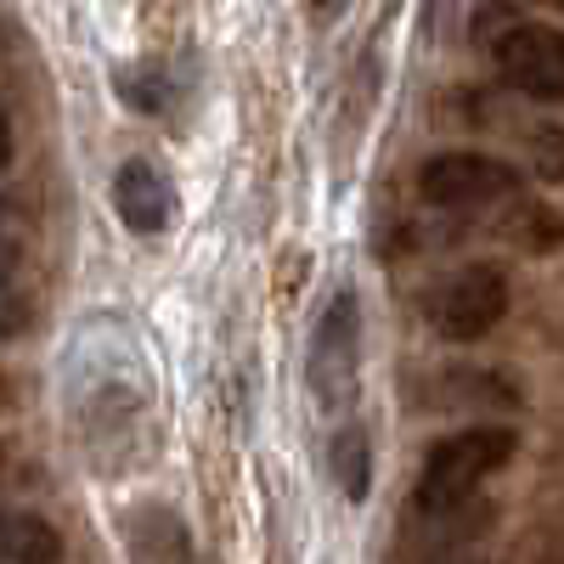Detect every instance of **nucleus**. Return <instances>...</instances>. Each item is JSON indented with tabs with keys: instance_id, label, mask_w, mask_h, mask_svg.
Listing matches in <instances>:
<instances>
[{
	"instance_id": "obj_12",
	"label": "nucleus",
	"mask_w": 564,
	"mask_h": 564,
	"mask_svg": "<svg viewBox=\"0 0 564 564\" xmlns=\"http://www.w3.org/2000/svg\"><path fill=\"white\" fill-rule=\"evenodd\" d=\"M553 7H558V12H564V0H553Z\"/></svg>"
},
{
	"instance_id": "obj_7",
	"label": "nucleus",
	"mask_w": 564,
	"mask_h": 564,
	"mask_svg": "<svg viewBox=\"0 0 564 564\" xmlns=\"http://www.w3.org/2000/svg\"><path fill=\"white\" fill-rule=\"evenodd\" d=\"M0 564H63V536L34 513L0 508Z\"/></svg>"
},
{
	"instance_id": "obj_3",
	"label": "nucleus",
	"mask_w": 564,
	"mask_h": 564,
	"mask_svg": "<svg viewBox=\"0 0 564 564\" xmlns=\"http://www.w3.org/2000/svg\"><path fill=\"white\" fill-rule=\"evenodd\" d=\"M513 193H520V170L475 148H452V153H435L417 164V198L441 215H475Z\"/></svg>"
},
{
	"instance_id": "obj_11",
	"label": "nucleus",
	"mask_w": 564,
	"mask_h": 564,
	"mask_svg": "<svg viewBox=\"0 0 564 564\" xmlns=\"http://www.w3.org/2000/svg\"><path fill=\"white\" fill-rule=\"evenodd\" d=\"M7 164H12V119L0 113V170H7Z\"/></svg>"
},
{
	"instance_id": "obj_4",
	"label": "nucleus",
	"mask_w": 564,
	"mask_h": 564,
	"mask_svg": "<svg viewBox=\"0 0 564 564\" xmlns=\"http://www.w3.org/2000/svg\"><path fill=\"white\" fill-rule=\"evenodd\" d=\"M356 372H361V305H356L350 289H339L311 327L305 379H311V395L322 406H350Z\"/></svg>"
},
{
	"instance_id": "obj_8",
	"label": "nucleus",
	"mask_w": 564,
	"mask_h": 564,
	"mask_svg": "<svg viewBox=\"0 0 564 564\" xmlns=\"http://www.w3.org/2000/svg\"><path fill=\"white\" fill-rule=\"evenodd\" d=\"M327 475H334V486L350 502H367V486H372V441H367L361 423L334 430V441H327Z\"/></svg>"
},
{
	"instance_id": "obj_10",
	"label": "nucleus",
	"mask_w": 564,
	"mask_h": 564,
	"mask_svg": "<svg viewBox=\"0 0 564 564\" xmlns=\"http://www.w3.org/2000/svg\"><path fill=\"white\" fill-rule=\"evenodd\" d=\"M12 265H18V249H12V209H7V198H0V305H18V300L7 294Z\"/></svg>"
},
{
	"instance_id": "obj_5",
	"label": "nucleus",
	"mask_w": 564,
	"mask_h": 564,
	"mask_svg": "<svg viewBox=\"0 0 564 564\" xmlns=\"http://www.w3.org/2000/svg\"><path fill=\"white\" fill-rule=\"evenodd\" d=\"M491 63H497V74L513 90H520V97L547 102V108H564V29L513 23V29L497 34Z\"/></svg>"
},
{
	"instance_id": "obj_2",
	"label": "nucleus",
	"mask_w": 564,
	"mask_h": 564,
	"mask_svg": "<svg viewBox=\"0 0 564 564\" xmlns=\"http://www.w3.org/2000/svg\"><path fill=\"white\" fill-rule=\"evenodd\" d=\"M423 316H430V327L446 345H475L508 316V276L491 260L457 265L423 294Z\"/></svg>"
},
{
	"instance_id": "obj_13",
	"label": "nucleus",
	"mask_w": 564,
	"mask_h": 564,
	"mask_svg": "<svg viewBox=\"0 0 564 564\" xmlns=\"http://www.w3.org/2000/svg\"><path fill=\"white\" fill-rule=\"evenodd\" d=\"M0 463H7V452H0Z\"/></svg>"
},
{
	"instance_id": "obj_6",
	"label": "nucleus",
	"mask_w": 564,
	"mask_h": 564,
	"mask_svg": "<svg viewBox=\"0 0 564 564\" xmlns=\"http://www.w3.org/2000/svg\"><path fill=\"white\" fill-rule=\"evenodd\" d=\"M113 209H119V220H124L130 231H141V238H159V231H170V220H175V186H170V175H164L159 164L130 159V164H119V175H113Z\"/></svg>"
},
{
	"instance_id": "obj_1",
	"label": "nucleus",
	"mask_w": 564,
	"mask_h": 564,
	"mask_svg": "<svg viewBox=\"0 0 564 564\" xmlns=\"http://www.w3.org/2000/svg\"><path fill=\"white\" fill-rule=\"evenodd\" d=\"M513 430L502 423H475V430H457L446 441L430 446L423 457V475H417V513H452L468 497L480 491V480H491L497 468L513 457Z\"/></svg>"
},
{
	"instance_id": "obj_9",
	"label": "nucleus",
	"mask_w": 564,
	"mask_h": 564,
	"mask_svg": "<svg viewBox=\"0 0 564 564\" xmlns=\"http://www.w3.org/2000/svg\"><path fill=\"white\" fill-rule=\"evenodd\" d=\"M531 170L542 181H564V124L531 130Z\"/></svg>"
}]
</instances>
